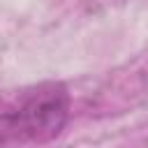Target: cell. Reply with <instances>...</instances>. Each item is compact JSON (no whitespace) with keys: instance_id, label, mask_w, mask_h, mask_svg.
Returning <instances> with one entry per match:
<instances>
[{"instance_id":"cell-1","label":"cell","mask_w":148,"mask_h":148,"mask_svg":"<svg viewBox=\"0 0 148 148\" xmlns=\"http://www.w3.org/2000/svg\"><path fill=\"white\" fill-rule=\"evenodd\" d=\"M69 92L62 83H42L25 92L12 111L0 118V141L46 143L60 134L69 118Z\"/></svg>"}]
</instances>
